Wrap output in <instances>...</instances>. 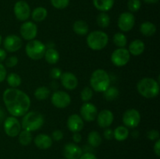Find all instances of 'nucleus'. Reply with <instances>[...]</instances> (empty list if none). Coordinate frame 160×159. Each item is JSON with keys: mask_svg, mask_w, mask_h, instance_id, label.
I'll return each instance as SVG.
<instances>
[{"mask_svg": "<svg viewBox=\"0 0 160 159\" xmlns=\"http://www.w3.org/2000/svg\"><path fill=\"white\" fill-rule=\"evenodd\" d=\"M147 137L151 140H158L159 137V131L156 130V129H151L147 132Z\"/></svg>", "mask_w": 160, "mask_h": 159, "instance_id": "a19ab883", "label": "nucleus"}, {"mask_svg": "<svg viewBox=\"0 0 160 159\" xmlns=\"http://www.w3.org/2000/svg\"><path fill=\"white\" fill-rule=\"evenodd\" d=\"M81 117L83 120L87 122H92L96 118L98 115V109L96 106L90 102H84L80 109Z\"/></svg>", "mask_w": 160, "mask_h": 159, "instance_id": "2eb2a0df", "label": "nucleus"}, {"mask_svg": "<svg viewBox=\"0 0 160 159\" xmlns=\"http://www.w3.org/2000/svg\"><path fill=\"white\" fill-rule=\"evenodd\" d=\"M154 152L158 157H159L160 156V140L159 139H158V140H156V143H155L154 145Z\"/></svg>", "mask_w": 160, "mask_h": 159, "instance_id": "a18cd8bd", "label": "nucleus"}, {"mask_svg": "<svg viewBox=\"0 0 160 159\" xmlns=\"http://www.w3.org/2000/svg\"><path fill=\"white\" fill-rule=\"evenodd\" d=\"M6 65L9 68H12V67L16 66L18 63V58L17 56H10L8 59H6Z\"/></svg>", "mask_w": 160, "mask_h": 159, "instance_id": "4c0bfd02", "label": "nucleus"}, {"mask_svg": "<svg viewBox=\"0 0 160 159\" xmlns=\"http://www.w3.org/2000/svg\"><path fill=\"white\" fill-rule=\"evenodd\" d=\"M97 123L101 128H109L112 124L114 120L113 113L109 109H103L97 115Z\"/></svg>", "mask_w": 160, "mask_h": 159, "instance_id": "dca6fc26", "label": "nucleus"}, {"mask_svg": "<svg viewBox=\"0 0 160 159\" xmlns=\"http://www.w3.org/2000/svg\"><path fill=\"white\" fill-rule=\"evenodd\" d=\"M20 33L21 37L24 40L28 41L34 40L38 34L37 25L32 21H25L20 26Z\"/></svg>", "mask_w": 160, "mask_h": 159, "instance_id": "ddd939ff", "label": "nucleus"}, {"mask_svg": "<svg viewBox=\"0 0 160 159\" xmlns=\"http://www.w3.org/2000/svg\"><path fill=\"white\" fill-rule=\"evenodd\" d=\"M63 138V132L59 129H56L52 133V139L55 141H59Z\"/></svg>", "mask_w": 160, "mask_h": 159, "instance_id": "ea45409f", "label": "nucleus"}, {"mask_svg": "<svg viewBox=\"0 0 160 159\" xmlns=\"http://www.w3.org/2000/svg\"><path fill=\"white\" fill-rule=\"evenodd\" d=\"M18 140L20 144L23 145V146H28L32 142V134L29 131L23 129V130L20 131V132L19 133Z\"/></svg>", "mask_w": 160, "mask_h": 159, "instance_id": "2f4dec72", "label": "nucleus"}, {"mask_svg": "<svg viewBox=\"0 0 160 159\" xmlns=\"http://www.w3.org/2000/svg\"><path fill=\"white\" fill-rule=\"evenodd\" d=\"M91 88L96 92H104L110 86V76L106 70L98 69L92 73Z\"/></svg>", "mask_w": 160, "mask_h": 159, "instance_id": "7ed1b4c3", "label": "nucleus"}, {"mask_svg": "<svg viewBox=\"0 0 160 159\" xmlns=\"http://www.w3.org/2000/svg\"><path fill=\"white\" fill-rule=\"evenodd\" d=\"M109 42V36L102 31L91 32L87 37L88 46L94 51H100L105 48Z\"/></svg>", "mask_w": 160, "mask_h": 159, "instance_id": "39448f33", "label": "nucleus"}, {"mask_svg": "<svg viewBox=\"0 0 160 159\" xmlns=\"http://www.w3.org/2000/svg\"><path fill=\"white\" fill-rule=\"evenodd\" d=\"M79 159H98L96 157V156L94 154L91 152H86L84 154H81V156L80 157Z\"/></svg>", "mask_w": 160, "mask_h": 159, "instance_id": "c03bdc74", "label": "nucleus"}, {"mask_svg": "<svg viewBox=\"0 0 160 159\" xmlns=\"http://www.w3.org/2000/svg\"><path fill=\"white\" fill-rule=\"evenodd\" d=\"M72 138H73V140L76 143H80L81 141V140H82V137L80 134V132H73V135L72 137Z\"/></svg>", "mask_w": 160, "mask_h": 159, "instance_id": "49530a36", "label": "nucleus"}, {"mask_svg": "<svg viewBox=\"0 0 160 159\" xmlns=\"http://www.w3.org/2000/svg\"><path fill=\"white\" fill-rule=\"evenodd\" d=\"M21 124L17 117L9 116L5 119L3 123V129L5 132L9 137H16L21 131Z\"/></svg>", "mask_w": 160, "mask_h": 159, "instance_id": "6e6552de", "label": "nucleus"}, {"mask_svg": "<svg viewBox=\"0 0 160 159\" xmlns=\"http://www.w3.org/2000/svg\"><path fill=\"white\" fill-rule=\"evenodd\" d=\"M46 45L39 40L29 41L25 47V52L30 59L33 60H40L44 57Z\"/></svg>", "mask_w": 160, "mask_h": 159, "instance_id": "423d86ee", "label": "nucleus"}, {"mask_svg": "<svg viewBox=\"0 0 160 159\" xmlns=\"http://www.w3.org/2000/svg\"><path fill=\"white\" fill-rule=\"evenodd\" d=\"M6 81L9 86L12 88H17L21 84L22 79L20 76L17 73H11L6 76Z\"/></svg>", "mask_w": 160, "mask_h": 159, "instance_id": "c85d7f7f", "label": "nucleus"}, {"mask_svg": "<svg viewBox=\"0 0 160 159\" xmlns=\"http://www.w3.org/2000/svg\"><path fill=\"white\" fill-rule=\"evenodd\" d=\"M13 12L16 18L20 21H26L31 16V8L27 2L20 0L14 5Z\"/></svg>", "mask_w": 160, "mask_h": 159, "instance_id": "f8f14e48", "label": "nucleus"}, {"mask_svg": "<svg viewBox=\"0 0 160 159\" xmlns=\"http://www.w3.org/2000/svg\"><path fill=\"white\" fill-rule=\"evenodd\" d=\"M118 27L123 32H128L131 31L135 24V17L131 12H122L117 21Z\"/></svg>", "mask_w": 160, "mask_h": 159, "instance_id": "9b49d317", "label": "nucleus"}, {"mask_svg": "<svg viewBox=\"0 0 160 159\" xmlns=\"http://www.w3.org/2000/svg\"><path fill=\"white\" fill-rule=\"evenodd\" d=\"M73 30L76 34L79 36H84L88 33L89 27L88 23L84 20H79L74 22L73 25Z\"/></svg>", "mask_w": 160, "mask_h": 159, "instance_id": "4be33fe9", "label": "nucleus"}, {"mask_svg": "<svg viewBox=\"0 0 160 159\" xmlns=\"http://www.w3.org/2000/svg\"><path fill=\"white\" fill-rule=\"evenodd\" d=\"M102 139L101 135L97 131H92L89 132L88 136V142L89 145L92 147H97L102 143Z\"/></svg>", "mask_w": 160, "mask_h": 159, "instance_id": "cd10ccee", "label": "nucleus"}, {"mask_svg": "<svg viewBox=\"0 0 160 159\" xmlns=\"http://www.w3.org/2000/svg\"><path fill=\"white\" fill-rule=\"evenodd\" d=\"M44 116L42 113L35 111L28 112L23 115L21 121V127L24 130L29 132H34L38 130L44 124Z\"/></svg>", "mask_w": 160, "mask_h": 159, "instance_id": "20e7f679", "label": "nucleus"}, {"mask_svg": "<svg viewBox=\"0 0 160 159\" xmlns=\"http://www.w3.org/2000/svg\"><path fill=\"white\" fill-rule=\"evenodd\" d=\"M145 48V43L140 39H136L132 41L129 45V51L130 54L134 56H138L144 52Z\"/></svg>", "mask_w": 160, "mask_h": 159, "instance_id": "412c9836", "label": "nucleus"}, {"mask_svg": "<svg viewBox=\"0 0 160 159\" xmlns=\"http://www.w3.org/2000/svg\"><path fill=\"white\" fill-rule=\"evenodd\" d=\"M2 43L4 49L9 52H16L19 51L23 45L22 39L16 34H9L6 36Z\"/></svg>", "mask_w": 160, "mask_h": 159, "instance_id": "4468645a", "label": "nucleus"}, {"mask_svg": "<svg viewBox=\"0 0 160 159\" xmlns=\"http://www.w3.org/2000/svg\"><path fill=\"white\" fill-rule=\"evenodd\" d=\"M103 136L106 140H109L113 138V130L109 128H106V129L103 132Z\"/></svg>", "mask_w": 160, "mask_h": 159, "instance_id": "37998d69", "label": "nucleus"}, {"mask_svg": "<svg viewBox=\"0 0 160 159\" xmlns=\"http://www.w3.org/2000/svg\"><path fill=\"white\" fill-rule=\"evenodd\" d=\"M67 127L72 132H80L84 126V120L81 115L78 114H72L67 119Z\"/></svg>", "mask_w": 160, "mask_h": 159, "instance_id": "f3484780", "label": "nucleus"}, {"mask_svg": "<svg viewBox=\"0 0 160 159\" xmlns=\"http://www.w3.org/2000/svg\"><path fill=\"white\" fill-rule=\"evenodd\" d=\"M44 57H45V61L48 63L53 65V64H56L59 62L60 56H59V51L56 49H55L54 48H46L45 55H44Z\"/></svg>", "mask_w": 160, "mask_h": 159, "instance_id": "5701e85b", "label": "nucleus"}, {"mask_svg": "<svg viewBox=\"0 0 160 159\" xmlns=\"http://www.w3.org/2000/svg\"><path fill=\"white\" fill-rule=\"evenodd\" d=\"M114 2L115 0H93V5L98 10L106 12L112 9Z\"/></svg>", "mask_w": 160, "mask_h": 159, "instance_id": "b1692460", "label": "nucleus"}, {"mask_svg": "<svg viewBox=\"0 0 160 159\" xmlns=\"http://www.w3.org/2000/svg\"><path fill=\"white\" fill-rule=\"evenodd\" d=\"M51 102L58 108H65L71 103V98L68 93L62 90H56L53 92L51 97Z\"/></svg>", "mask_w": 160, "mask_h": 159, "instance_id": "1a4fd4ad", "label": "nucleus"}, {"mask_svg": "<svg viewBox=\"0 0 160 159\" xmlns=\"http://www.w3.org/2000/svg\"><path fill=\"white\" fill-rule=\"evenodd\" d=\"M93 97V90L90 87H85L81 92V98L84 102H88Z\"/></svg>", "mask_w": 160, "mask_h": 159, "instance_id": "f704fd0d", "label": "nucleus"}, {"mask_svg": "<svg viewBox=\"0 0 160 159\" xmlns=\"http://www.w3.org/2000/svg\"><path fill=\"white\" fill-rule=\"evenodd\" d=\"M146 3H149V4H154L159 2V0H144Z\"/></svg>", "mask_w": 160, "mask_h": 159, "instance_id": "8fccbe9b", "label": "nucleus"}, {"mask_svg": "<svg viewBox=\"0 0 160 159\" xmlns=\"http://www.w3.org/2000/svg\"><path fill=\"white\" fill-rule=\"evenodd\" d=\"M2 99L8 112L14 117L23 116L31 107V98L20 89L12 87L6 89Z\"/></svg>", "mask_w": 160, "mask_h": 159, "instance_id": "f257e3e1", "label": "nucleus"}, {"mask_svg": "<svg viewBox=\"0 0 160 159\" xmlns=\"http://www.w3.org/2000/svg\"><path fill=\"white\" fill-rule=\"evenodd\" d=\"M6 76H7V72L6 67L3 64L0 63V83L3 82L6 80Z\"/></svg>", "mask_w": 160, "mask_h": 159, "instance_id": "79ce46f5", "label": "nucleus"}, {"mask_svg": "<svg viewBox=\"0 0 160 159\" xmlns=\"http://www.w3.org/2000/svg\"><path fill=\"white\" fill-rule=\"evenodd\" d=\"M129 129L124 126H119L113 130V138L117 141H123L129 137Z\"/></svg>", "mask_w": 160, "mask_h": 159, "instance_id": "a878e982", "label": "nucleus"}, {"mask_svg": "<svg viewBox=\"0 0 160 159\" xmlns=\"http://www.w3.org/2000/svg\"><path fill=\"white\" fill-rule=\"evenodd\" d=\"M83 151L76 143H69L64 146L63 155L66 159H79Z\"/></svg>", "mask_w": 160, "mask_h": 159, "instance_id": "6ab92c4d", "label": "nucleus"}, {"mask_svg": "<svg viewBox=\"0 0 160 159\" xmlns=\"http://www.w3.org/2000/svg\"><path fill=\"white\" fill-rule=\"evenodd\" d=\"M142 7L141 0H128V8L131 12H138Z\"/></svg>", "mask_w": 160, "mask_h": 159, "instance_id": "c9c22d12", "label": "nucleus"}, {"mask_svg": "<svg viewBox=\"0 0 160 159\" xmlns=\"http://www.w3.org/2000/svg\"><path fill=\"white\" fill-rule=\"evenodd\" d=\"M140 32L145 37H151L156 32V25L149 21L144 22L140 26Z\"/></svg>", "mask_w": 160, "mask_h": 159, "instance_id": "393cba45", "label": "nucleus"}, {"mask_svg": "<svg viewBox=\"0 0 160 159\" xmlns=\"http://www.w3.org/2000/svg\"><path fill=\"white\" fill-rule=\"evenodd\" d=\"M62 70L59 68H52L50 71V76L53 80H59L60 79L62 76Z\"/></svg>", "mask_w": 160, "mask_h": 159, "instance_id": "58836bf2", "label": "nucleus"}, {"mask_svg": "<svg viewBox=\"0 0 160 159\" xmlns=\"http://www.w3.org/2000/svg\"><path fill=\"white\" fill-rule=\"evenodd\" d=\"M52 6L57 9H63L69 6L70 0H50Z\"/></svg>", "mask_w": 160, "mask_h": 159, "instance_id": "e433bc0d", "label": "nucleus"}, {"mask_svg": "<svg viewBox=\"0 0 160 159\" xmlns=\"http://www.w3.org/2000/svg\"><path fill=\"white\" fill-rule=\"evenodd\" d=\"M34 95L36 99L38 101H44V100H46L50 95V90L47 87L42 86V87H38L34 90Z\"/></svg>", "mask_w": 160, "mask_h": 159, "instance_id": "c756f323", "label": "nucleus"}, {"mask_svg": "<svg viewBox=\"0 0 160 159\" xmlns=\"http://www.w3.org/2000/svg\"><path fill=\"white\" fill-rule=\"evenodd\" d=\"M141 122V114L137 109L131 108L127 110L123 115V123L124 126L134 129Z\"/></svg>", "mask_w": 160, "mask_h": 159, "instance_id": "9d476101", "label": "nucleus"}, {"mask_svg": "<svg viewBox=\"0 0 160 159\" xmlns=\"http://www.w3.org/2000/svg\"><path fill=\"white\" fill-rule=\"evenodd\" d=\"M52 141V137L45 133L38 134L34 140L35 146L41 150H47L51 147Z\"/></svg>", "mask_w": 160, "mask_h": 159, "instance_id": "aec40b11", "label": "nucleus"}, {"mask_svg": "<svg viewBox=\"0 0 160 159\" xmlns=\"http://www.w3.org/2000/svg\"><path fill=\"white\" fill-rule=\"evenodd\" d=\"M61 84L67 90H74L78 85V80L77 76L71 72H64L60 77Z\"/></svg>", "mask_w": 160, "mask_h": 159, "instance_id": "a211bd4d", "label": "nucleus"}, {"mask_svg": "<svg viewBox=\"0 0 160 159\" xmlns=\"http://www.w3.org/2000/svg\"><path fill=\"white\" fill-rule=\"evenodd\" d=\"M131 59V54L125 48H117L111 55V61L112 64L117 67L126 65Z\"/></svg>", "mask_w": 160, "mask_h": 159, "instance_id": "0eeeda50", "label": "nucleus"}, {"mask_svg": "<svg viewBox=\"0 0 160 159\" xmlns=\"http://www.w3.org/2000/svg\"><path fill=\"white\" fill-rule=\"evenodd\" d=\"M2 43V35L0 34V45H1Z\"/></svg>", "mask_w": 160, "mask_h": 159, "instance_id": "3c124183", "label": "nucleus"}, {"mask_svg": "<svg viewBox=\"0 0 160 159\" xmlns=\"http://www.w3.org/2000/svg\"><path fill=\"white\" fill-rule=\"evenodd\" d=\"M112 41L114 45L118 48H125V46L128 44V38L123 33H117L113 35L112 37Z\"/></svg>", "mask_w": 160, "mask_h": 159, "instance_id": "473e14b6", "label": "nucleus"}, {"mask_svg": "<svg viewBox=\"0 0 160 159\" xmlns=\"http://www.w3.org/2000/svg\"><path fill=\"white\" fill-rule=\"evenodd\" d=\"M138 93L145 98H154L159 93V81L151 77H145L138 81L137 84Z\"/></svg>", "mask_w": 160, "mask_h": 159, "instance_id": "f03ea898", "label": "nucleus"}, {"mask_svg": "<svg viewBox=\"0 0 160 159\" xmlns=\"http://www.w3.org/2000/svg\"><path fill=\"white\" fill-rule=\"evenodd\" d=\"M64 159H66V158H64Z\"/></svg>", "mask_w": 160, "mask_h": 159, "instance_id": "603ef678", "label": "nucleus"}, {"mask_svg": "<svg viewBox=\"0 0 160 159\" xmlns=\"http://www.w3.org/2000/svg\"><path fill=\"white\" fill-rule=\"evenodd\" d=\"M104 98L106 101H114V100L117 99L120 94V92H119L118 88L115 87H110L109 86L104 92Z\"/></svg>", "mask_w": 160, "mask_h": 159, "instance_id": "7c9ffc66", "label": "nucleus"}, {"mask_svg": "<svg viewBox=\"0 0 160 159\" xmlns=\"http://www.w3.org/2000/svg\"><path fill=\"white\" fill-rule=\"evenodd\" d=\"M31 14L34 21L42 22L46 19L47 16H48V11L45 7L39 6V7L35 8Z\"/></svg>", "mask_w": 160, "mask_h": 159, "instance_id": "bb28decb", "label": "nucleus"}, {"mask_svg": "<svg viewBox=\"0 0 160 159\" xmlns=\"http://www.w3.org/2000/svg\"><path fill=\"white\" fill-rule=\"evenodd\" d=\"M97 24L102 28L108 27L110 23V17H109V14L106 13V12H101L96 18Z\"/></svg>", "mask_w": 160, "mask_h": 159, "instance_id": "72a5a7b5", "label": "nucleus"}, {"mask_svg": "<svg viewBox=\"0 0 160 159\" xmlns=\"http://www.w3.org/2000/svg\"><path fill=\"white\" fill-rule=\"evenodd\" d=\"M6 51L3 48H0V63H2V62H4L6 59Z\"/></svg>", "mask_w": 160, "mask_h": 159, "instance_id": "de8ad7c7", "label": "nucleus"}, {"mask_svg": "<svg viewBox=\"0 0 160 159\" xmlns=\"http://www.w3.org/2000/svg\"><path fill=\"white\" fill-rule=\"evenodd\" d=\"M131 136H132L134 138H137L139 136V132L138 130H134L132 132H131Z\"/></svg>", "mask_w": 160, "mask_h": 159, "instance_id": "09e8293b", "label": "nucleus"}]
</instances>
